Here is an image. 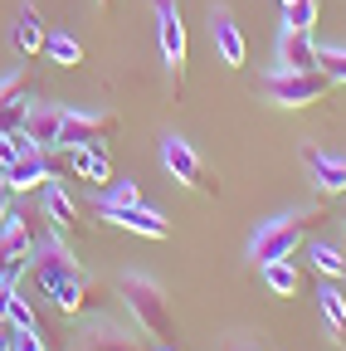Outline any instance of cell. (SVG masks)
I'll return each instance as SVG.
<instances>
[{"label":"cell","mask_w":346,"mask_h":351,"mask_svg":"<svg viewBox=\"0 0 346 351\" xmlns=\"http://www.w3.org/2000/svg\"><path fill=\"white\" fill-rule=\"evenodd\" d=\"M29 274H34L39 293H45L64 317L88 313L93 293H103L88 274L78 269L73 249H69V244H64V234H54V230H49V239H39V244H34V254H29Z\"/></svg>","instance_id":"cell-1"},{"label":"cell","mask_w":346,"mask_h":351,"mask_svg":"<svg viewBox=\"0 0 346 351\" xmlns=\"http://www.w3.org/2000/svg\"><path fill=\"white\" fill-rule=\"evenodd\" d=\"M117 298L127 302V313H132V322L151 337V341H171L176 337V317H171V298L156 278L147 274H122L117 278Z\"/></svg>","instance_id":"cell-2"},{"label":"cell","mask_w":346,"mask_h":351,"mask_svg":"<svg viewBox=\"0 0 346 351\" xmlns=\"http://www.w3.org/2000/svg\"><path fill=\"white\" fill-rule=\"evenodd\" d=\"M317 205H308V210H293V215H273V219H264V225L254 230V239H249V258L264 269V263H273V258H293L297 254V244L308 239V230L317 225Z\"/></svg>","instance_id":"cell-3"},{"label":"cell","mask_w":346,"mask_h":351,"mask_svg":"<svg viewBox=\"0 0 346 351\" xmlns=\"http://www.w3.org/2000/svg\"><path fill=\"white\" fill-rule=\"evenodd\" d=\"M332 93V78L322 69H273L264 73V98L278 108H312Z\"/></svg>","instance_id":"cell-4"},{"label":"cell","mask_w":346,"mask_h":351,"mask_svg":"<svg viewBox=\"0 0 346 351\" xmlns=\"http://www.w3.org/2000/svg\"><path fill=\"white\" fill-rule=\"evenodd\" d=\"M161 166L171 171V181L186 186L190 195H205V200L220 195V176L205 166V156H200L186 137H166V142H161Z\"/></svg>","instance_id":"cell-5"},{"label":"cell","mask_w":346,"mask_h":351,"mask_svg":"<svg viewBox=\"0 0 346 351\" xmlns=\"http://www.w3.org/2000/svg\"><path fill=\"white\" fill-rule=\"evenodd\" d=\"M117 112H93V108H64L59 147H108L117 137Z\"/></svg>","instance_id":"cell-6"},{"label":"cell","mask_w":346,"mask_h":351,"mask_svg":"<svg viewBox=\"0 0 346 351\" xmlns=\"http://www.w3.org/2000/svg\"><path fill=\"white\" fill-rule=\"evenodd\" d=\"M156 39H161V59L171 69V78H186V25H181V10L176 0H156Z\"/></svg>","instance_id":"cell-7"},{"label":"cell","mask_w":346,"mask_h":351,"mask_svg":"<svg viewBox=\"0 0 346 351\" xmlns=\"http://www.w3.org/2000/svg\"><path fill=\"white\" fill-rule=\"evenodd\" d=\"M98 215H103V225H112V230H122V234H137V239H166V234H171L166 215L151 210L147 200H142V205H127V210H98Z\"/></svg>","instance_id":"cell-8"},{"label":"cell","mask_w":346,"mask_h":351,"mask_svg":"<svg viewBox=\"0 0 346 351\" xmlns=\"http://www.w3.org/2000/svg\"><path fill=\"white\" fill-rule=\"evenodd\" d=\"M210 44L225 69H244V29L230 5H210Z\"/></svg>","instance_id":"cell-9"},{"label":"cell","mask_w":346,"mask_h":351,"mask_svg":"<svg viewBox=\"0 0 346 351\" xmlns=\"http://www.w3.org/2000/svg\"><path fill=\"white\" fill-rule=\"evenodd\" d=\"M302 161H308L322 200L346 195V161H341V156H332V152H322V147H302Z\"/></svg>","instance_id":"cell-10"},{"label":"cell","mask_w":346,"mask_h":351,"mask_svg":"<svg viewBox=\"0 0 346 351\" xmlns=\"http://www.w3.org/2000/svg\"><path fill=\"white\" fill-rule=\"evenodd\" d=\"M59 127H64L59 103H29V112H25V137L29 142H39L45 152H59Z\"/></svg>","instance_id":"cell-11"},{"label":"cell","mask_w":346,"mask_h":351,"mask_svg":"<svg viewBox=\"0 0 346 351\" xmlns=\"http://www.w3.org/2000/svg\"><path fill=\"white\" fill-rule=\"evenodd\" d=\"M64 156H69V166L83 176L88 186H108L112 181V156H108V147H59Z\"/></svg>","instance_id":"cell-12"},{"label":"cell","mask_w":346,"mask_h":351,"mask_svg":"<svg viewBox=\"0 0 346 351\" xmlns=\"http://www.w3.org/2000/svg\"><path fill=\"white\" fill-rule=\"evenodd\" d=\"M25 112H29V88L20 73H5L0 78V132H20Z\"/></svg>","instance_id":"cell-13"},{"label":"cell","mask_w":346,"mask_h":351,"mask_svg":"<svg viewBox=\"0 0 346 351\" xmlns=\"http://www.w3.org/2000/svg\"><path fill=\"white\" fill-rule=\"evenodd\" d=\"M278 69H317L312 29H293V25H283V34H278Z\"/></svg>","instance_id":"cell-14"},{"label":"cell","mask_w":346,"mask_h":351,"mask_svg":"<svg viewBox=\"0 0 346 351\" xmlns=\"http://www.w3.org/2000/svg\"><path fill=\"white\" fill-rule=\"evenodd\" d=\"M45 39H49V25H45V15H39L29 0L20 5V15H15V25H10V44L20 54H45Z\"/></svg>","instance_id":"cell-15"},{"label":"cell","mask_w":346,"mask_h":351,"mask_svg":"<svg viewBox=\"0 0 346 351\" xmlns=\"http://www.w3.org/2000/svg\"><path fill=\"white\" fill-rule=\"evenodd\" d=\"M45 219H49V230L64 234V239L78 230V205H73V195L64 186H45Z\"/></svg>","instance_id":"cell-16"},{"label":"cell","mask_w":346,"mask_h":351,"mask_svg":"<svg viewBox=\"0 0 346 351\" xmlns=\"http://www.w3.org/2000/svg\"><path fill=\"white\" fill-rule=\"evenodd\" d=\"M317 307H322V322H327L332 341L346 346V293L332 288V278H322V288H317Z\"/></svg>","instance_id":"cell-17"},{"label":"cell","mask_w":346,"mask_h":351,"mask_svg":"<svg viewBox=\"0 0 346 351\" xmlns=\"http://www.w3.org/2000/svg\"><path fill=\"white\" fill-rule=\"evenodd\" d=\"M264 288L273 293V298H293L297 293V283H302V274H297V263L293 258H273V263H264Z\"/></svg>","instance_id":"cell-18"},{"label":"cell","mask_w":346,"mask_h":351,"mask_svg":"<svg viewBox=\"0 0 346 351\" xmlns=\"http://www.w3.org/2000/svg\"><path fill=\"white\" fill-rule=\"evenodd\" d=\"M73 351H142V346H137V337H127V332H117V327H103V332L88 327Z\"/></svg>","instance_id":"cell-19"},{"label":"cell","mask_w":346,"mask_h":351,"mask_svg":"<svg viewBox=\"0 0 346 351\" xmlns=\"http://www.w3.org/2000/svg\"><path fill=\"white\" fill-rule=\"evenodd\" d=\"M45 54H49L59 69H78V64H83V44H78L73 34H64V29H49V39H45Z\"/></svg>","instance_id":"cell-20"},{"label":"cell","mask_w":346,"mask_h":351,"mask_svg":"<svg viewBox=\"0 0 346 351\" xmlns=\"http://www.w3.org/2000/svg\"><path fill=\"white\" fill-rule=\"evenodd\" d=\"M98 210H127V205H142V186L137 181H108L93 200Z\"/></svg>","instance_id":"cell-21"},{"label":"cell","mask_w":346,"mask_h":351,"mask_svg":"<svg viewBox=\"0 0 346 351\" xmlns=\"http://www.w3.org/2000/svg\"><path fill=\"white\" fill-rule=\"evenodd\" d=\"M312 269L336 283V278H346V258H341V249H332V244H312Z\"/></svg>","instance_id":"cell-22"},{"label":"cell","mask_w":346,"mask_h":351,"mask_svg":"<svg viewBox=\"0 0 346 351\" xmlns=\"http://www.w3.org/2000/svg\"><path fill=\"white\" fill-rule=\"evenodd\" d=\"M317 69H322L332 83H346V49H341V44H327V49H317Z\"/></svg>","instance_id":"cell-23"},{"label":"cell","mask_w":346,"mask_h":351,"mask_svg":"<svg viewBox=\"0 0 346 351\" xmlns=\"http://www.w3.org/2000/svg\"><path fill=\"white\" fill-rule=\"evenodd\" d=\"M283 25H293V29H312V25H317V0H293V5L283 10Z\"/></svg>","instance_id":"cell-24"},{"label":"cell","mask_w":346,"mask_h":351,"mask_svg":"<svg viewBox=\"0 0 346 351\" xmlns=\"http://www.w3.org/2000/svg\"><path fill=\"white\" fill-rule=\"evenodd\" d=\"M5 322L10 327H34V307H29V298H20V288H15V298L5 307Z\"/></svg>","instance_id":"cell-25"},{"label":"cell","mask_w":346,"mask_h":351,"mask_svg":"<svg viewBox=\"0 0 346 351\" xmlns=\"http://www.w3.org/2000/svg\"><path fill=\"white\" fill-rule=\"evenodd\" d=\"M10 351H45L39 327H15V332H10Z\"/></svg>","instance_id":"cell-26"},{"label":"cell","mask_w":346,"mask_h":351,"mask_svg":"<svg viewBox=\"0 0 346 351\" xmlns=\"http://www.w3.org/2000/svg\"><path fill=\"white\" fill-rule=\"evenodd\" d=\"M10 195H15V191H10V181H5V176H0V219L10 215Z\"/></svg>","instance_id":"cell-27"},{"label":"cell","mask_w":346,"mask_h":351,"mask_svg":"<svg viewBox=\"0 0 346 351\" xmlns=\"http://www.w3.org/2000/svg\"><path fill=\"white\" fill-rule=\"evenodd\" d=\"M15 288H20V283H5V278H0V317H5V307H10V298H15Z\"/></svg>","instance_id":"cell-28"},{"label":"cell","mask_w":346,"mask_h":351,"mask_svg":"<svg viewBox=\"0 0 346 351\" xmlns=\"http://www.w3.org/2000/svg\"><path fill=\"white\" fill-rule=\"evenodd\" d=\"M10 332H15V327H10L5 317H0V351H10Z\"/></svg>","instance_id":"cell-29"},{"label":"cell","mask_w":346,"mask_h":351,"mask_svg":"<svg viewBox=\"0 0 346 351\" xmlns=\"http://www.w3.org/2000/svg\"><path fill=\"white\" fill-rule=\"evenodd\" d=\"M278 5H283V10H288V5H293V0H278Z\"/></svg>","instance_id":"cell-30"},{"label":"cell","mask_w":346,"mask_h":351,"mask_svg":"<svg viewBox=\"0 0 346 351\" xmlns=\"http://www.w3.org/2000/svg\"><path fill=\"white\" fill-rule=\"evenodd\" d=\"M98 5H103V10H108V5H112V0H98Z\"/></svg>","instance_id":"cell-31"},{"label":"cell","mask_w":346,"mask_h":351,"mask_svg":"<svg viewBox=\"0 0 346 351\" xmlns=\"http://www.w3.org/2000/svg\"><path fill=\"white\" fill-rule=\"evenodd\" d=\"M161 351H166V346H161Z\"/></svg>","instance_id":"cell-32"}]
</instances>
